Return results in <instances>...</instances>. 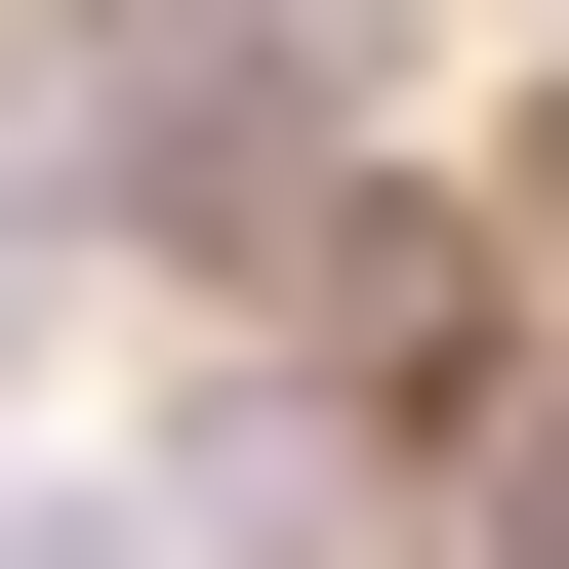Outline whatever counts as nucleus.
<instances>
[{"label": "nucleus", "instance_id": "1", "mask_svg": "<svg viewBox=\"0 0 569 569\" xmlns=\"http://www.w3.org/2000/svg\"><path fill=\"white\" fill-rule=\"evenodd\" d=\"M326 367H367V407H488V244H448V203H326Z\"/></svg>", "mask_w": 569, "mask_h": 569}, {"label": "nucleus", "instance_id": "2", "mask_svg": "<svg viewBox=\"0 0 569 569\" xmlns=\"http://www.w3.org/2000/svg\"><path fill=\"white\" fill-rule=\"evenodd\" d=\"M529 529H569V407H529Z\"/></svg>", "mask_w": 569, "mask_h": 569}]
</instances>
